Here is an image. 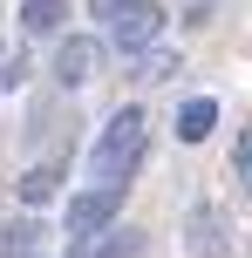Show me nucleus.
Masks as SVG:
<instances>
[{
	"label": "nucleus",
	"instance_id": "obj_1",
	"mask_svg": "<svg viewBox=\"0 0 252 258\" xmlns=\"http://www.w3.org/2000/svg\"><path fill=\"white\" fill-rule=\"evenodd\" d=\"M143 150H150V116L143 109H116V116L103 122V136H95V177H109V183H130L136 177V163H143Z\"/></svg>",
	"mask_w": 252,
	"mask_h": 258
},
{
	"label": "nucleus",
	"instance_id": "obj_2",
	"mask_svg": "<svg viewBox=\"0 0 252 258\" xmlns=\"http://www.w3.org/2000/svg\"><path fill=\"white\" fill-rule=\"evenodd\" d=\"M123 190L130 183H95V190H75L68 197V218H62V231H68V245H82V238H95V231H109L116 224V211H123Z\"/></svg>",
	"mask_w": 252,
	"mask_h": 258
},
{
	"label": "nucleus",
	"instance_id": "obj_3",
	"mask_svg": "<svg viewBox=\"0 0 252 258\" xmlns=\"http://www.w3.org/2000/svg\"><path fill=\"white\" fill-rule=\"evenodd\" d=\"M164 21H171V14H164L157 0H123V14L109 21V41H116L123 54H136V48H150V41L164 34Z\"/></svg>",
	"mask_w": 252,
	"mask_h": 258
},
{
	"label": "nucleus",
	"instance_id": "obj_4",
	"mask_svg": "<svg viewBox=\"0 0 252 258\" xmlns=\"http://www.w3.org/2000/svg\"><path fill=\"white\" fill-rule=\"evenodd\" d=\"M95 75H103V41L95 34H68L62 48H55V82H62V89H89Z\"/></svg>",
	"mask_w": 252,
	"mask_h": 258
},
{
	"label": "nucleus",
	"instance_id": "obj_5",
	"mask_svg": "<svg viewBox=\"0 0 252 258\" xmlns=\"http://www.w3.org/2000/svg\"><path fill=\"white\" fill-rule=\"evenodd\" d=\"M136 251H143V231H130V224H109V231L68 245V258H136Z\"/></svg>",
	"mask_w": 252,
	"mask_h": 258
},
{
	"label": "nucleus",
	"instance_id": "obj_6",
	"mask_svg": "<svg viewBox=\"0 0 252 258\" xmlns=\"http://www.w3.org/2000/svg\"><path fill=\"white\" fill-rule=\"evenodd\" d=\"M184 238H191V258H225V218L212 204H198L184 218Z\"/></svg>",
	"mask_w": 252,
	"mask_h": 258
},
{
	"label": "nucleus",
	"instance_id": "obj_7",
	"mask_svg": "<svg viewBox=\"0 0 252 258\" xmlns=\"http://www.w3.org/2000/svg\"><path fill=\"white\" fill-rule=\"evenodd\" d=\"M0 258H48V231H41L34 218H14L7 231H0Z\"/></svg>",
	"mask_w": 252,
	"mask_h": 258
},
{
	"label": "nucleus",
	"instance_id": "obj_8",
	"mask_svg": "<svg viewBox=\"0 0 252 258\" xmlns=\"http://www.w3.org/2000/svg\"><path fill=\"white\" fill-rule=\"evenodd\" d=\"M212 129H218V102H212V95H191V102L177 109V136H184V143H205Z\"/></svg>",
	"mask_w": 252,
	"mask_h": 258
},
{
	"label": "nucleus",
	"instance_id": "obj_9",
	"mask_svg": "<svg viewBox=\"0 0 252 258\" xmlns=\"http://www.w3.org/2000/svg\"><path fill=\"white\" fill-rule=\"evenodd\" d=\"M164 75H177V54H171V48H157V41H150V48L130 54V82H164Z\"/></svg>",
	"mask_w": 252,
	"mask_h": 258
},
{
	"label": "nucleus",
	"instance_id": "obj_10",
	"mask_svg": "<svg viewBox=\"0 0 252 258\" xmlns=\"http://www.w3.org/2000/svg\"><path fill=\"white\" fill-rule=\"evenodd\" d=\"M68 21V0H21V27L27 34H55Z\"/></svg>",
	"mask_w": 252,
	"mask_h": 258
},
{
	"label": "nucleus",
	"instance_id": "obj_11",
	"mask_svg": "<svg viewBox=\"0 0 252 258\" xmlns=\"http://www.w3.org/2000/svg\"><path fill=\"white\" fill-rule=\"evenodd\" d=\"M55 190H62V163H34L21 177V204H48Z\"/></svg>",
	"mask_w": 252,
	"mask_h": 258
},
{
	"label": "nucleus",
	"instance_id": "obj_12",
	"mask_svg": "<svg viewBox=\"0 0 252 258\" xmlns=\"http://www.w3.org/2000/svg\"><path fill=\"white\" fill-rule=\"evenodd\" d=\"M232 177H239V190H252V129H239V150H232Z\"/></svg>",
	"mask_w": 252,
	"mask_h": 258
},
{
	"label": "nucleus",
	"instance_id": "obj_13",
	"mask_svg": "<svg viewBox=\"0 0 252 258\" xmlns=\"http://www.w3.org/2000/svg\"><path fill=\"white\" fill-rule=\"evenodd\" d=\"M21 82H27V61H21V54H7V61H0V95H14Z\"/></svg>",
	"mask_w": 252,
	"mask_h": 258
},
{
	"label": "nucleus",
	"instance_id": "obj_14",
	"mask_svg": "<svg viewBox=\"0 0 252 258\" xmlns=\"http://www.w3.org/2000/svg\"><path fill=\"white\" fill-rule=\"evenodd\" d=\"M89 14H95V21H116V14H123V0H89Z\"/></svg>",
	"mask_w": 252,
	"mask_h": 258
}]
</instances>
